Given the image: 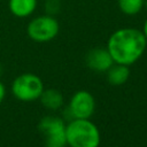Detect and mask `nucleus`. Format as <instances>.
<instances>
[{
    "label": "nucleus",
    "instance_id": "obj_1",
    "mask_svg": "<svg viewBox=\"0 0 147 147\" xmlns=\"http://www.w3.org/2000/svg\"><path fill=\"white\" fill-rule=\"evenodd\" d=\"M147 40L141 30L134 28H122L114 31L107 42L114 63L131 65L144 54Z\"/></svg>",
    "mask_w": 147,
    "mask_h": 147
},
{
    "label": "nucleus",
    "instance_id": "obj_2",
    "mask_svg": "<svg viewBox=\"0 0 147 147\" xmlns=\"http://www.w3.org/2000/svg\"><path fill=\"white\" fill-rule=\"evenodd\" d=\"M67 144L70 147H99L100 132L88 118H74L65 126Z\"/></svg>",
    "mask_w": 147,
    "mask_h": 147
},
{
    "label": "nucleus",
    "instance_id": "obj_3",
    "mask_svg": "<svg viewBox=\"0 0 147 147\" xmlns=\"http://www.w3.org/2000/svg\"><path fill=\"white\" fill-rule=\"evenodd\" d=\"M60 31L57 20L52 15H41L32 18L28 26L26 33L33 41L46 42L54 39Z\"/></svg>",
    "mask_w": 147,
    "mask_h": 147
},
{
    "label": "nucleus",
    "instance_id": "obj_4",
    "mask_svg": "<svg viewBox=\"0 0 147 147\" xmlns=\"http://www.w3.org/2000/svg\"><path fill=\"white\" fill-rule=\"evenodd\" d=\"M13 94L21 101H33L39 99L44 91L41 79L33 74H23L18 76L11 85Z\"/></svg>",
    "mask_w": 147,
    "mask_h": 147
},
{
    "label": "nucleus",
    "instance_id": "obj_5",
    "mask_svg": "<svg viewBox=\"0 0 147 147\" xmlns=\"http://www.w3.org/2000/svg\"><path fill=\"white\" fill-rule=\"evenodd\" d=\"M38 130L45 138L46 147H65V125L61 118L46 116L39 122Z\"/></svg>",
    "mask_w": 147,
    "mask_h": 147
},
{
    "label": "nucleus",
    "instance_id": "obj_6",
    "mask_svg": "<svg viewBox=\"0 0 147 147\" xmlns=\"http://www.w3.org/2000/svg\"><path fill=\"white\" fill-rule=\"evenodd\" d=\"M94 98L87 91L76 92L70 100L69 110L74 118H90L94 113Z\"/></svg>",
    "mask_w": 147,
    "mask_h": 147
},
{
    "label": "nucleus",
    "instance_id": "obj_7",
    "mask_svg": "<svg viewBox=\"0 0 147 147\" xmlns=\"http://www.w3.org/2000/svg\"><path fill=\"white\" fill-rule=\"evenodd\" d=\"M86 64L94 71L103 72L114 64V60L107 48L96 47L86 54Z\"/></svg>",
    "mask_w": 147,
    "mask_h": 147
},
{
    "label": "nucleus",
    "instance_id": "obj_8",
    "mask_svg": "<svg viewBox=\"0 0 147 147\" xmlns=\"http://www.w3.org/2000/svg\"><path fill=\"white\" fill-rule=\"evenodd\" d=\"M38 0H9L8 8L10 13L20 18L29 17L37 8Z\"/></svg>",
    "mask_w": 147,
    "mask_h": 147
},
{
    "label": "nucleus",
    "instance_id": "obj_9",
    "mask_svg": "<svg viewBox=\"0 0 147 147\" xmlns=\"http://www.w3.org/2000/svg\"><path fill=\"white\" fill-rule=\"evenodd\" d=\"M107 71H108L107 72L108 82L115 86H119V85H123L124 83H126V80L130 76L129 67L124 65V64L114 63Z\"/></svg>",
    "mask_w": 147,
    "mask_h": 147
},
{
    "label": "nucleus",
    "instance_id": "obj_10",
    "mask_svg": "<svg viewBox=\"0 0 147 147\" xmlns=\"http://www.w3.org/2000/svg\"><path fill=\"white\" fill-rule=\"evenodd\" d=\"M41 103L52 110L59 109L62 103H63V95L61 94L60 91L55 90V88H48V90H44L41 95L39 96Z\"/></svg>",
    "mask_w": 147,
    "mask_h": 147
},
{
    "label": "nucleus",
    "instance_id": "obj_11",
    "mask_svg": "<svg viewBox=\"0 0 147 147\" xmlns=\"http://www.w3.org/2000/svg\"><path fill=\"white\" fill-rule=\"evenodd\" d=\"M117 3L119 10L127 16H134L144 8V0H117Z\"/></svg>",
    "mask_w": 147,
    "mask_h": 147
},
{
    "label": "nucleus",
    "instance_id": "obj_12",
    "mask_svg": "<svg viewBox=\"0 0 147 147\" xmlns=\"http://www.w3.org/2000/svg\"><path fill=\"white\" fill-rule=\"evenodd\" d=\"M60 7H61L60 0H46L45 1V10L47 15L54 16L60 10Z\"/></svg>",
    "mask_w": 147,
    "mask_h": 147
},
{
    "label": "nucleus",
    "instance_id": "obj_13",
    "mask_svg": "<svg viewBox=\"0 0 147 147\" xmlns=\"http://www.w3.org/2000/svg\"><path fill=\"white\" fill-rule=\"evenodd\" d=\"M5 94H6V91H5V86L2 85V83L0 82V103L2 102L3 98H5Z\"/></svg>",
    "mask_w": 147,
    "mask_h": 147
},
{
    "label": "nucleus",
    "instance_id": "obj_14",
    "mask_svg": "<svg viewBox=\"0 0 147 147\" xmlns=\"http://www.w3.org/2000/svg\"><path fill=\"white\" fill-rule=\"evenodd\" d=\"M142 33H144V36H145V38H146V40H147V18H146V21H145V23H144V26H142Z\"/></svg>",
    "mask_w": 147,
    "mask_h": 147
},
{
    "label": "nucleus",
    "instance_id": "obj_15",
    "mask_svg": "<svg viewBox=\"0 0 147 147\" xmlns=\"http://www.w3.org/2000/svg\"><path fill=\"white\" fill-rule=\"evenodd\" d=\"M144 8L147 10V0H144Z\"/></svg>",
    "mask_w": 147,
    "mask_h": 147
}]
</instances>
